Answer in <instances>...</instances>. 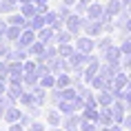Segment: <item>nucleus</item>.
I'll return each mask as SVG.
<instances>
[{"mask_svg": "<svg viewBox=\"0 0 131 131\" xmlns=\"http://www.w3.org/2000/svg\"><path fill=\"white\" fill-rule=\"evenodd\" d=\"M64 27H67L71 34L78 38V36H82V31H84V18H82L80 14H76V11H73L69 18H64Z\"/></svg>", "mask_w": 131, "mask_h": 131, "instance_id": "1", "label": "nucleus"}, {"mask_svg": "<svg viewBox=\"0 0 131 131\" xmlns=\"http://www.w3.org/2000/svg\"><path fill=\"white\" fill-rule=\"evenodd\" d=\"M122 49H120V45H113V47L104 49V51H100V58H102V62H111V64H120L122 62Z\"/></svg>", "mask_w": 131, "mask_h": 131, "instance_id": "2", "label": "nucleus"}, {"mask_svg": "<svg viewBox=\"0 0 131 131\" xmlns=\"http://www.w3.org/2000/svg\"><path fill=\"white\" fill-rule=\"evenodd\" d=\"M82 34L91 36V38H100V36L104 34V25L100 20H91V18L84 16V31H82Z\"/></svg>", "mask_w": 131, "mask_h": 131, "instance_id": "3", "label": "nucleus"}, {"mask_svg": "<svg viewBox=\"0 0 131 131\" xmlns=\"http://www.w3.org/2000/svg\"><path fill=\"white\" fill-rule=\"evenodd\" d=\"M73 42H76L78 51H84V53H93V51H96V38H91V36H87V34L78 36Z\"/></svg>", "mask_w": 131, "mask_h": 131, "instance_id": "4", "label": "nucleus"}, {"mask_svg": "<svg viewBox=\"0 0 131 131\" xmlns=\"http://www.w3.org/2000/svg\"><path fill=\"white\" fill-rule=\"evenodd\" d=\"M100 64H102V62H100V58H98V56H93V60H91L89 64L84 67L82 78H84V82H87V84H91V80H93V78L100 73Z\"/></svg>", "mask_w": 131, "mask_h": 131, "instance_id": "5", "label": "nucleus"}, {"mask_svg": "<svg viewBox=\"0 0 131 131\" xmlns=\"http://www.w3.org/2000/svg\"><path fill=\"white\" fill-rule=\"evenodd\" d=\"M80 124H82V113H71L62 120V127L67 131H80Z\"/></svg>", "mask_w": 131, "mask_h": 131, "instance_id": "6", "label": "nucleus"}, {"mask_svg": "<svg viewBox=\"0 0 131 131\" xmlns=\"http://www.w3.org/2000/svg\"><path fill=\"white\" fill-rule=\"evenodd\" d=\"M38 40V31H34V29L31 27H27L25 29V31H22V36H20V40L18 42H14V45H20V47H31V45H34V42Z\"/></svg>", "mask_w": 131, "mask_h": 131, "instance_id": "7", "label": "nucleus"}, {"mask_svg": "<svg viewBox=\"0 0 131 131\" xmlns=\"http://www.w3.org/2000/svg\"><path fill=\"white\" fill-rule=\"evenodd\" d=\"M31 58V53H29V49L27 47H20V45H14V49H11V53L5 58V60H20V62H25V60H29Z\"/></svg>", "mask_w": 131, "mask_h": 131, "instance_id": "8", "label": "nucleus"}, {"mask_svg": "<svg viewBox=\"0 0 131 131\" xmlns=\"http://www.w3.org/2000/svg\"><path fill=\"white\" fill-rule=\"evenodd\" d=\"M58 109H60L62 116H71V113H80V107H78L76 100H60V102L56 104Z\"/></svg>", "mask_w": 131, "mask_h": 131, "instance_id": "9", "label": "nucleus"}, {"mask_svg": "<svg viewBox=\"0 0 131 131\" xmlns=\"http://www.w3.org/2000/svg\"><path fill=\"white\" fill-rule=\"evenodd\" d=\"M93 91H104V89H113V80H109V78H104V76H100L98 73L93 80H91V84H89Z\"/></svg>", "mask_w": 131, "mask_h": 131, "instance_id": "10", "label": "nucleus"}, {"mask_svg": "<svg viewBox=\"0 0 131 131\" xmlns=\"http://www.w3.org/2000/svg\"><path fill=\"white\" fill-rule=\"evenodd\" d=\"M122 69V64H111V62H102L100 64V76L109 78V80H113V78L118 76V71Z\"/></svg>", "mask_w": 131, "mask_h": 131, "instance_id": "11", "label": "nucleus"}, {"mask_svg": "<svg viewBox=\"0 0 131 131\" xmlns=\"http://www.w3.org/2000/svg\"><path fill=\"white\" fill-rule=\"evenodd\" d=\"M104 16V5L102 2H98V0H93L89 5V11H87V18H91V20H102Z\"/></svg>", "mask_w": 131, "mask_h": 131, "instance_id": "12", "label": "nucleus"}, {"mask_svg": "<svg viewBox=\"0 0 131 131\" xmlns=\"http://www.w3.org/2000/svg\"><path fill=\"white\" fill-rule=\"evenodd\" d=\"M27 91V87H22V84H9L7 89V98L11 100V104H18L20 102V96Z\"/></svg>", "mask_w": 131, "mask_h": 131, "instance_id": "13", "label": "nucleus"}, {"mask_svg": "<svg viewBox=\"0 0 131 131\" xmlns=\"http://www.w3.org/2000/svg\"><path fill=\"white\" fill-rule=\"evenodd\" d=\"M96 98H98V104L100 107H111L116 102V96L111 89H104V91H96Z\"/></svg>", "mask_w": 131, "mask_h": 131, "instance_id": "14", "label": "nucleus"}, {"mask_svg": "<svg viewBox=\"0 0 131 131\" xmlns=\"http://www.w3.org/2000/svg\"><path fill=\"white\" fill-rule=\"evenodd\" d=\"M98 124H100V127H111V124H116L111 107H100V118H98Z\"/></svg>", "mask_w": 131, "mask_h": 131, "instance_id": "15", "label": "nucleus"}, {"mask_svg": "<svg viewBox=\"0 0 131 131\" xmlns=\"http://www.w3.org/2000/svg\"><path fill=\"white\" fill-rule=\"evenodd\" d=\"M22 113H25V111H22V109H18L16 104H11V107H7V111H5V122H7V124L20 122Z\"/></svg>", "mask_w": 131, "mask_h": 131, "instance_id": "16", "label": "nucleus"}, {"mask_svg": "<svg viewBox=\"0 0 131 131\" xmlns=\"http://www.w3.org/2000/svg\"><path fill=\"white\" fill-rule=\"evenodd\" d=\"M62 120H64V116L60 113L58 107L56 109H47V124L49 127H62Z\"/></svg>", "mask_w": 131, "mask_h": 131, "instance_id": "17", "label": "nucleus"}, {"mask_svg": "<svg viewBox=\"0 0 131 131\" xmlns=\"http://www.w3.org/2000/svg\"><path fill=\"white\" fill-rule=\"evenodd\" d=\"M71 84H73V73H69V71L56 73V87L58 89H64V87H71Z\"/></svg>", "mask_w": 131, "mask_h": 131, "instance_id": "18", "label": "nucleus"}, {"mask_svg": "<svg viewBox=\"0 0 131 131\" xmlns=\"http://www.w3.org/2000/svg\"><path fill=\"white\" fill-rule=\"evenodd\" d=\"M38 40L45 42V45H53V42H56V29L47 25L45 29H40V31H38Z\"/></svg>", "mask_w": 131, "mask_h": 131, "instance_id": "19", "label": "nucleus"}, {"mask_svg": "<svg viewBox=\"0 0 131 131\" xmlns=\"http://www.w3.org/2000/svg\"><path fill=\"white\" fill-rule=\"evenodd\" d=\"M25 76V62L9 60V78H22Z\"/></svg>", "mask_w": 131, "mask_h": 131, "instance_id": "20", "label": "nucleus"}, {"mask_svg": "<svg viewBox=\"0 0 131 131\" xmlns=\"http://www.w3.org/2000/svg\"><path fill=\"white\" fill-rule=\"evenodd\" d=\"M122 9H124V2H120V0H107V5H104V14H109V16L116 18Z\"/></svg>", "mask_w": 131, "mask_h": 131, "instance_id": "21", "label": "nucleus"}, {"mask_svg": "<svg viewBox=\"0 0 131 131\" xmlns=\"http://www.w3.org/2000/svg\"><path fill=\"white\" fill-rule=\"evenodd\" d=\"M116 42H113V36L111 34H102L100 38H96V49L98 51H104V49H109V47H113Z\"/></svg>", "mask_w": 131, "mask_h": 131, "instance_id": "22", "label": "nucleus"}, {"mask_svg": "<svg viewBox=\"0 0 131 131\" xmlns=\"http://www.w3.org/2000/svg\"><path fill=\"white\" fill-rule=\"evenodd\" d=\"M73 40H76V36L71 34L67 27L60 29V31H56V45H67V42H73Z\"/></svg>", "mask_w": 131, "mask_h": 131, "instance_id": "23", "label": "nucleus"}, {"mask_svg": "<svg viewBox=\"0 0 131 131\" xmlns=\"http://www.w3.org/2000/svg\"><path fill=\"white\" fill-rule=\"evenodd\" d=\"M129 87V73L124 69L118 71V76L113 78V89H127Z\"/></svg>", "mask_w": 131, "mask_h": 131, "instance_id": "24", "label": "nucleus"}, {"mask_svg": "<svg viewBox=\"0 0 131 131\" xmlns=\"http://www.w3.org/2000/svg\"><path fill=\"white\" fill-rule=\"evenodd\" d=\"M20 14L27 18V20H31L34 16H38L40 11H38V7H36V2H22L20 5Z\"/></svg>", "mask_w": 131, "mask_h": 131, "instance_id": "25", "label": "nucleus"}, {"mask_svg": "<svg viewBox=\"0 0 131 131\" xmlns=\"http://www.w3.org/2000/svg\"><path fill=\"white\" fill-rule=\"evenodd\" d=\"M22 31H25L22 27H16V25H9V29H7V34H5V38H7L9 42H18V40H20V36H22Z\"/></svg>", "mask_w": 131, "mask_h": 131, "instance_id": "26", "label": "nucleus"}, {"mask_svg": "<svg viewBox=\"0 0 131 131\" xmlns=\"http://www.w3.org/2000/svg\"><path fill=\"white\" fill-rule=\"evenodd\" d=\"M18 104H20V107H25V109H27V107H31V104H38V100H36V93H34L31 89H27V91L20 96V102H18Z\"/></svg>", "mask_w": 131, "mask_h": 131, "instance_id": "27", "label": "nucleus"}, {"mask_svg": "<svg viewBox=\"0 0 131 131\" xmlns=\"http://www.w3.org/2000/svg\"><path fill=\"white\" fill-rule=\"evenodd\" d=\"M7 20H9V25H16V27H22V29L29 27V20H27L22 14H9Z\"/></svg>", "mask_w": 131, "mask_h": 131, "instance_id": "28", "label": "nucleus"}, {"mask_svg": "<svg viewBox=\"0 0 131 131\" xmlns=\"http://www.w3.org/2000/svg\"><path fill=\"white\" fill-rule=\"evenodd\" d=\"M80 113H82L84 120H93V122H98V118H100V107H84Z\"/></svg>", "mask_w": 131, "mask_h": 131, "instance_id": "29", "label": "nucleus"}, {"mask_svg": "<svg viewBox=\"0 0 131 131\" xmlns=\"http://www.w3.org/2000/svg\"><path fill=\"white\" fill-rule=\"evenodd\" d=\"M29 27L34 29V31H40V29H45V27H47V20H45V14H38V16H34V18L29 20Z\"/></svg>", "mask_w": 131, "mask_h": 131, "instance_id": "30", "label": "nucleus"}, {"mask_svg": "<svg viewBox=\"0 0 131 131\" xmlns=\"http://www.w3.org/2000/svg\"><path fill=\"white\" fill-rule=\"evenodd\" d=\"M14 49V42H9L5 36H0V58H7Z\"/></svg>", "mask_w": 131, "mask_h": 131, "instance_id": "31", "label": "nucleus"}, {"mask_svg": "<svg viewBox=\"0 0 131 131\" xmlns=\"http://www.w3.org/2000/svg\"><path fill=\"white\" fill-rule=\"evenodd\" d=\"M22 80H25V87H27V89H34L36 84H40V76H38V73H25Z\"/></svg>", "mask_w": 131, "mask_h": 131, "instance_id": "32", "label": "nucleus"}, {"mask_svg": "<svg viewBox=\"0 0 131 131\" xmlns=\"http://www.w3.org/2000/svg\"><path fill=\"white\" fill-rule=\"evenodd\" d=\"M60 47V56L62 58H71L76 53V42H67V45H58Z\"/></svg>", "mask_w": 131, "mask_h": 131, "instance_id": "33", "label": "nucleus"}, {"mask_svg": "<svg viewBox=\"0 0 131 131\" xmlns=\"http://www.w3.org/2000/svg\"><path fill=\"white\" fill-rule=\"evenodd\" d=\"M45 49H47V45H45V42H40V40H36L34 45H31V47H29V53L34 56V58H38V56H42V53H45Z\"/></svg>", "mask_w": 131, "mask_h": 131, "instance_id": "34", "label": "nucleus"}, {"mask_svg": "<svg viewBox=\"0 0 131 131\" xmlns=\"http://www.w3.org/2000/svg\"><path fill=\"white\" fill-rule=\"evenodd\" d=\"M40 84L45 89H53L56 87V73H45V76L40 78Z\"/></svg>", "mask_w": 131, "mask_h": 131, "instance_id": "35", "label": "nucleus"}, {"mask_svg": "<svg viewBox=\"0 0 131 131\" xmlns=\"http://www.w3.org/2000/svg\"><path fill=\"white\" fill-rule=\"evenodd\" d=\"M100 129V124L93 122V120H84L82 118V124H80V131H98Z\"/></svg>", "mask_w": 131, "mask_h": 131, "instance_id": "36", "label": "nucleus"}, {"mask_svg": "<svg viewBox=\"0 0 131 131\" xmlns=\"http://www.w3.org/2000/svg\"><path fill=\"white\" fill-rule=\"evenodd\" d=\"M0 80H9V60L0 58Z\"/></svg>", "mask_w": 131, "mask_h": 131, "instance_id": "37", "label": "nucleus"}, {"mask_svg": "<svg viewBox=\"0 0 131 131\" xmlns=\"http://www.w3.org/2000/svg\"><path fill=\"white\" fill-rule=\"evenodd\" d=\"M16 5L14 2H9V0H0V16L2 14H14Z\"/></svg>", "mask_w": 131, "mask_h": 131, "instance_id": "38", "label": "nucleus"}, {"mask_svg": "<svg viewBox=\"0 0 131 131\" xmlns=\"http://www.w3.org/2000/svg\"><path fill=\"white\" fill-rule=\"evenodd\" d=\"M73 11H76V14H80V16H87V11H89V5H87V2H80V0H78L76 5H73Z\"/></svg>", "mask_w": 131, "mask_h": 131, "instance_id": "39", "label": "nucleus"}, {"mask_svg": "<svg viewBox=\"0 0 131 131\" xmlns=\"http://www.w3.org/2000/svg\"><path fill=\"white\" fill-rule=\"evenodd\" d=\"M58 14H60V18H69V16L73 14V11H71V5H64V2H62L60 7H58Z\"/></svg>", "mask_w": 131, "mask_h": 131, "instance_id": "40", "label": "nucleus"}, {"mask_svg": "<svg viewBox=\"0 0 131 131\" xmlns=\"http://www.w3.org/2000/svg\"><path fill=\"white\" fill-rule=\"evenodd\" d=\"M27 131H47V124H45V122H40V120L36 118V120L31 122V127H29Z\"/></svg>", "mask_w": 131, "mask_h": 131, "instance_id": "41", "label": "nucleus"}, {"mask_svg": "<svg viewBox=\"0 0 131 131\" xmlns=\"http://www.w3.org/2000/svg\"><path fill=\"white\" fill-rule=\"evenodd\" d=\"M25 111H29V113H31L34 118H40V113H42V107H40V104H31V107H27Z\"/></svg>", "mask_w": 131, "mask_h": 131, "instance_id": "42", "label": "nucleus"}, {"mask_svg": "<svg viewBox=\"0 0 131 131\" xmlns=\"http://www.w3.org/2000/svg\"><path fill=\"white\" fill-rule=\"evenodd\" d=\"M34 2H36V7H38L40 14H47V11H49V5H47L49 0H34Z\"/></svg>", "mask_w": 131, "mask_h": 131, "instance_id": "43", "label": "nucleus"}, {"mask_svg": "<svg viewBox=\"0 0 131 131\" xmlns=\"http://www.w3.org/2000/svg\"><path fill=\"white\" fill-rule=\"evenodd\" d=\"M58 11H47V14H45V20H47V25H53V20L56 18H58Z\"/></svg>", "mask_w": 131, "mask_h": 131, "instance_id": "44", "label": "nucleus"}, {"mask_svg": "<svg viewBox=\"0 0 131 131\" xmlns=\"http://www.w3.org/2000/svg\"><path fill=\"white\" fill-rule=\"evenodd\" d=\"M120 64H122L124 71H131V53L129 56H122V62H120Z\"/></svg>", "mask_w": 131, "mask_h": 131, "instance_id": "45", "label": "nucleus"}, {"mask_svg": "<svg viewBox=\"0 0 131 131\" xmlns=\"http://www.w3.org/2000/svg\"><path fill=\"white\" fill-rule=\"evenodd\" d=\"M7 29H9V20L7 18H0V36L7 34Z\"/></svg>", "mask_w": 131, "mask_h": 131, "instance_id": "46", "label": "nucleus"}, {"mask_svg": "<svg viewBox=\"0 0 131 131\" xmlns=\"http://www.w3.org/2000/svg\"><path fill=\"white\" fill-rule=\"evenodd\" d=\"M122 127H124L127 131H131V111L127 113V116H124V120H122Z\"/></svg>", "mask_w": 131, "mask_h": 131, "instance_id": "47", "label": "nucleus"}, {"mask_svg": "<svg viewBox=\"0 0 131 131\" xmlns=\"http://www.w3.org/2000/svg\"><path fill=\"white\" fill-rule=\"evenodd\" d=\"M9 131H27V127H22L20 122H14V124H9Z\"/></svg>", "mask_w": 131, "mask_h": 131, "instance_id": "48", "label": "nucleus"}, {"mask_svg": "<svg viewBox=\"0 0 131 131\" xmlns=\"http://www.w3.org/2000/svg\"><path fill=\"white\" fill-rule=\"evenodd\" d=\"M9 89V80H0V93H7Z\"/></svg>", "mask_w": 131, "mask_h": 131, "instance_id": "49", "label": "nucleus"}, {"mask_svg": "<svg viewBox=\"0 0 131 131\" xmlns=\"http://www.w3.org/2000/svg\"><path fill=\"white\" fill-rule=\"evenodd\" d=\"M124 100H127V104H131V84L127 87V93H124Z\"/></svg>", "mask_w": 131, "mask_h": 131, "instance_id": "50", "label": "nucleus"}, {"mask_svg": "<svg viewBox=\"0 0 131 131\" xmlns=\"http://www.w3.org/2000/svg\"><path fill=\"white\" fill-rule=\"evenodd\" d=\"M122 129H124V127H122V124H118V122H116V124H111V127H109V131H122Z\"/></svg>", "mask_w": 131, "mask_h": 131, "instance_id": "51", "label": "nucleus"}, {"mask_svg": "<svg viewBox=\"0 0 131 131\" xmlns=\"http://www.w3.org/2000/svg\"><path fill=\"white\" fill-rule=\"evenodd\" d=\"M5 111H7V107H2V104H0V120H5Z\"/></svg>", "mask_w": 131, "mask_h": 131, "instance_id": "52", "label": "nucleus"}, {"mask_svg": "<svg viewBox=\"0 0 131 131\" xmlns=\"http://www.w3.org/2000/svg\"><path fill=\"white\" fill-rule=\"evenodd\" d=\"M62 2H64V5H71V7H73V5H76L78 0H62Z\"/></svg>", "mask_w": 131, "mask_h": 131, "instance_id": "53", "label": "nucleus"}, {"mask_svg": "<svg viewBox=\"0 0 131 131\" xmlns=\"http://www.w3.org/2000/svg\"><path fill=\"white\" fill-rule=\"evenodd\" d=\"M51 131H67L64 127H51Z\"/></svg>", "mask_w": 131, "mask_h": 131, "instance_id": "54", "label": "nucleus"}, {"mask_svg": "<svg viewBox=\"0 0 131 131\" xmlns=\"http://www.w3.org/2000/svg\"><path fill=\"white\" fill-rule=\"evenodd\" d=\"M127 34H131V20H129V25H127Z\"/></svg>", "mask_w": 131, "mask_h": 131, "instance_id": "55", "label": "nucleus"}, {"mask_svg": "<svg viewBox=\"0 0 131 131\" xmlns=\"http://www.w3.org/2000/svg\"><path fill=\"white\" fill-rule=\"evenodd\" d=\"M122 2H124V7H129V5H131V0H122Z\"/></svg>", "mask_w": 131, "mask_h": 131, "instance_id": "56", "label": "nucleus"}, {"mask_svg": "<svg viewBox=\"0 0 131 131\" xmlns=\"http://www.w3.org/2000/svg\"><path fill=\"white\" fill-rule=\"evenodd\" d=\"M80 2H87V5H91V2H93V0H80Z\"/></svg>", "mask_w": 131, "mask_h": 131, "instance_id": "57", "label": "nucleus"}, {"mask_svg": "<svg viewBox=\"0 0 131 131\" xmlns=\"http://www.w3.org/2000/svg\"><path fill=\"white\" fill-rule=\"evenodd\" d=\"M18 2H20V5H22V2H34V0H18Z\"/></svg>", "mask_w": 131, "mask_h": 131, "instance_id": "58", "label": "nucleus"}, {"mask_svg": "<svg viewBox=\"0 0 131 131\" xmlns=\"http://www.w3.org/2000/svg\"><path fill=\"white\" fill-rule=\"evenodd\" d=\"M129 111H131V104H129Z\"/></svg>", "mask_w": 131, "mask_h": 131, "instance_id": "59", "label": "nucleus"}, {"mask_svg": "<svg viewBox=\"0 0 131 131\" xmlns=\"http://www.w3.org/2000/svg\"><path fill=\"white\" fill-rule=\"evenodd\" d=\"M98 131H100V129H98Z\"/></svg>", "mask_w": 131, "mask_h": 131, "instance_id": "60", "label": "nucleus"}, {"mask_svg": "<svg viewBox=\"0 0 131 131\" xmlns=\"http://www.w3.org/2000/svg\"><path fill=\"white\" fill-rule=\"evenodd\" d=\"M7 131H9V129H7Z\"/></svg>", "mask_w": 131, "mask_h": 131, "instance_id": "61", "label": "nucleus"}]
</instances>
